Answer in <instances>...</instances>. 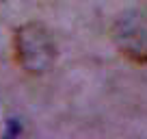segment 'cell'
<instances>
[{
    "label": "cell",
    "mask_w": 147,
    "mask_h": 139,
    "mask_svg": "<svg viewBox=\"0 0 147 139\" xmlns=\"http://www.w3.org/2000/svg\"><path fill=\"white\" fill-rule=\"evenodd\" d=\"M119 50L134 63H147V15L143 11H128L113 28Z\"/></svg>",
    "instance_id": "2"
},
{
    "label": "cell",
    "mask_w": 147,
    "mask_h": 139,
    "mask_svg": "<svg viewBox=\"0 0 147 139\" xmlns=\"http://www.w3.org/2000/svg\"><path fill=\"white\" fill-rule=\"evenodd\" d=\"M13 52L20 67L28 74L50 72L56 59V46L50 28L41 22H26L13 35Z\"/></svg>",
    "instance_id": "1"
}]
</instances>
